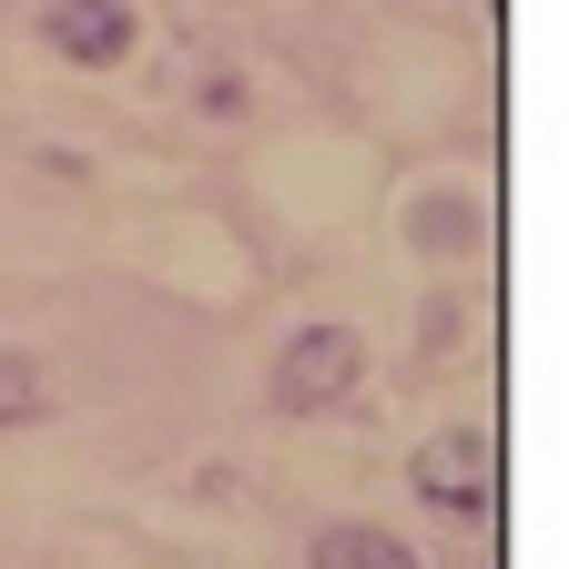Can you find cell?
Listing matches in <instances>:
<instances>
[{
    "label": "cell",
    "mask_w": 569,
    "mask_h": 569,
    "mask_svg": "<svg viewBox=\"0 0 569 569\" xmlns=\"http://www.w3.org/2000/svg\"><path fill=\"white\" fill-rule=\"evenodd\" d=\"M41 41L61 61H82V71H112V61L142 51V11H132V0H51V11H41Z\"/></svg>",
    "instance_id": "3"
},
{
    "label": "cell",
    "mask_w": 569,
    "mask_h": 569,
    "mask_svg": "<svg viewBox=\"0 0 569 569\" xmlns=\"http://www.w3.org/2000/svg\"><path fill=\"white\" fill-rule=\"evenodd\" d=\"M356 377H367V336L356 326H296L284 356H274V377H264V397H274V417H326Z\"/></svg>",
    "instance_id": "2"
},
{
    "label": "cell",
    "mask_w": 569,
    "mask_h": 569,
    "mask_svg": "<svg viewBox=\"0 0 569 569\" xmlns=\"http://www.w3.org/2000/svg\"><path fill=\"white\" fill-rule=\"evenodd\" d=\"M488 11H498V0H488Z\"/></svg>",
    "instance_id": "6"
},
{
    "label": "cell",
    "mask_w": 569,
    "mask_h": 569,
    "mask_svg": "<svg viewBox=\"0 0 569 569\" xmlns=\"http://www.w3.org/2000/svg\"><path fill=\"white\" fill-rule=\"evenodd\" d=\"M316 569H427L407 539H387V529H326L316 539Z\"/></svg>",
    "instance_id": "4"
},
{
    "label": "cell",
    "mask_w": 569,
    "mask_h": 569,
    "mask_svg": "<svg viewBox=\"0 0 569 569\" xmlns=\"http://www.w3.org/2000/svg\"><path fill=\"white\" fill-rule=\"evenodd\" d=\"M407 488H417L438 519L488 529V519H498V427H438V438H417Z\"/></svg>",
    "instance_id": "1"
},
{
    "label": "cell",
    "mask_w": 569,
    "mask_h": 569,
    "mask_svg": "<svg viewBox=\"0 0 569 569\" xmlns=\"http://www.w3.org/2000/svg\"><path fill=\"white\" fill-rule=\"evenodd\" d=\"M51 417V377L41 356H0V427H41Z\"/></svg>",
    "instance_id": "5"
}]
</instances>
